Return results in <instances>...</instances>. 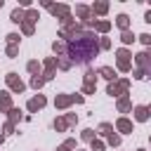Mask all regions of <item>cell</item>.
Here are the masks:
<instances>
[{"instance_id": "obj_1", "label": "cell", "mask_w": 151, "mask_h": 151, "mask_svg": "<svg viewBox=\"0 0 151 151\" xmlns=\"http://www.w3.org/2000/svg\"><path fill=\"white\" fill-rule=\"evenodd\" d=\"M97 54H99V42L90 31H80L71 40H66V57L71 64H90Z\"/></svg>"}, {"instance_id": "obj_2", "label": "cell", "mask_w": 151, "mask_h": 151, "mask_svg": "<svg viewBox=\"0 0 151 151\" xmlns=\"http://www.w3.org/2000/svg\"><path fill=\"white\" fill-rule=\"evenodd\" d=\"M127 87H130V80L127 78H123V80H113L109 87H106V94H111V97H118V94H127Z\"/></svg>"}, {"instance_id": "obj_3", "label": "cell", "mask_w": 151, "mask_h": 151, "mask_svg": "<svg viewBox=\"0 0 151 151\" xmlns=\"http://www.w3.org/2000/svg\"><path fill=\"white\" fill-rule=\"evenodd\" d=\"M94 90H97V71H92V68H90V71L85 73V85H83V92H85V94H92Z\"/></svg>"}, {"instance_id": "obj_4", "label": "cell", "mask_w": 151, "mask_h": 151, "mask_svg": "<svg viewBox=\"0 0 151 151\" xmlns=\"http://www.w3.org/2000/svg\"><path fill=\"white\" fill-rule=\"evenodd\" d=\"M76 14L83 19V26H94V19H92V9L85 7V5H78L76 7Z\"/></svg>"}, {"instance_id": "obj_5", "label": "cell", "mask_w": 151, "mask_h": 151, "mask_svg": "<svg viewBox=\"0 0 151 151\" xmlns=\"http://www.w3.org/2000/svg\"><path fill=\"white\" fill-rule=\"evenodd\" d=\"M116 57H118V68H120V71H125V73H127V71H132L130 52H127V50H118V52H116Z\"/></svg>"}, {"instance_id": "obj_6", "label": "cell", "mask_w": 151, "mask_h": 151, "mask_svg": "<svg viewBox=\"0 0 151 151\" xmlns=\"http://www.w3.org/2000/svg\"><path fill=\"white\" fill-rule=\"evenodd\" d=\"M5 80H7V85H9V90H12V92H19V94H21V92L26 90V85L17 78V73H7V76H5Z\"/></svg>"}, {"instance_id": "obj_7", "label": "cell", "mask_w": 151, "mask_h": 151, "mask_svg": "<svg viewBox=\"0 0 151 151\" xmlns=\"http://www.w3.org/2000/svg\"><path fill=\"white\" fill-rule=\"evenodd\" d=\"M50 12H52L54 17H59L61 21L71 17V7H68V5H50Z\"/></svg>"}, {"instance_id": "obj_8", "label": "cell", "mask_w": 151, "mask_h": 151, "mask_svg": "<svg viewBox=\"0 0 151 151\" xmlns=\"http://www.w3.org/2000/svg\"><path fill=\"white\" fill-rule=\"evenodd\" d=\"M45 104H47V99H45L42 94H38V97L28 99V104H26V106H28V111H31V113H35V111H40V109H42Z\"/></svg>"}, {"instance_id": "obj_9", "label": "cell", "mask_w": 151, "mask_h": 151, "mask_svg": "<svg viewBox=\"0 0 151 151\" xmlns=\"http://www.w3.org/2000/svg\"><path fill=\"white\" fill-rule=\"evenodd\" d=\"M73 104V94H59L57 99H54V106L57 109H66V106H71Z\"/></svg>"}, {"instance_id": "obj_10", "label": "cell", "mask_w": 151, "mask_h": 151, "mask_svg": "<svg viewBox=\"0 0 151 151\" xmlns=\"http://www.w3.org/2000/svg\"><path fill=\"white\" fill-rule=\"evenodd\" d=\"M0 111H12V97L9 92H0Z\"/></svg>"}, {"instance_id": "obj_11", "label": "cell", "mask_w": 151, "mask_h": 151, "mask_svg": "<svg viewBox=\"0 0 151 151\" xmlns=\"http://www.w3.org/2000/svg\"><path fill=\"white\" fill-rule=\"evenodd\" d=\"M116 130H118V132H123V134H127V132H132V123H130L127 118H118Z\"/></svg>"}, {"instance_id": "obj_12", "label": "cell", "mask_w": 151, "mask_h": 151, "mask_svg": "<svg viewBox=\"0 0 151 151\" xmlns=\"http://www.w3.org/2000/svg\"><path fill=\"white\" fill-rule=\"evenodd\" d=\"M97 76H101V78H106V80H111V83L116 80V71H113L111 66H101V68L97 71Z\"/></svg>"}, {"instance_id": "obj_13", "label": "cell", "mask_w": 151, "mask_h": 151, "mask_svg": "<svg viewBox=\"0 0 151 151\" xmlns=\"http://www.w3.org/2000/svg\"><path fill=\"white\" fill-rule=\"evenodd\" d=\"M146 118H149V109H146V106H137V109H134V120L144 123Z\"/></svg>"}, {"instance_id": "obj_14", "label": "cell", "mask_w": 151, "mask_h": 151, "mask_svg": "<svg viewBox=\"0 0 151 151\" xmlns=\"http://www.w3.org/2000/svg\"><path fill=\"white\" fill-rule=\"evenodd\" d=\"M9 19H12L14 24H24V19H26V12H24L21 7H17V9L12 12V17H9Z\"/></svg>"}, {"instance_id": "obj_15", "label": "cell", "mask_w": 151, "mask_h": 151, "mask_svg": "<svg viewBox=\"0 0 151 151\" xmlns=\"http://www.w3.org/2000/svg\"><path fill=\"white\" fill-rule=\"evenodd\" d=\"M116 24H118L120 31H127V26H130V17H127V14H118V17H116Z\"/></svg>"}, {"instance_id": "obj_16", "label": "cell", "mask_w": 151, "mask_h": 151, "mask_svg": "<svg viewBox=\"0 0 151 151\" xmlns=\"http://www.w3.org/2000/svg\"><path fill=\"white\" fill-rule=\"evenodd\" d=\"M90 9H92V14H106V9H109V2H94Z\"/></svg>"}, {"instance_id": "obj_17", "label": "cell", "mask_w": 151, "mask_h": 151, "mask_svg": "<svg viewBox=\"0 0 151 151\" xmlns=\"http://www.w3.org/2000/svg\"><path fill=\"white\" fill-rule=\"evenodd\" d=\"M52 50H54V54H66V42L64 40H57L52 45Z\"/></svg>"}, {"instance_id": "obj_18", "label": "cell", "mask_w": 151, "mask_h": 151, "mask_svg": "<svg viewBox=\"0 0 151 151\" xmlns=\"http://www.w3.org/2000/svg\"><path fill=\"white\" fill-rule=\"evenodd\" d=\"M130 106H132V104H130V99H127V97H123V99H118V111H120V113H125V111H130Z\"/></svg>"}, {"instance_id": "obj_19", "label": "cell", "mask_w": 151, "mask_h": 151, "mask_svg": "<svg viewBox=\"0 0 151 151\" xmlns=\"http://www.w3.org/2000/svg\"><path fill=\"white\" fill-rule=\"evenodd\" d=\"M38 19H40V17H38V9H28V12H26V19H24V21H28V24H35Z\"/></svg>"}, {"instance_id": "obj_20", "label": "cell", "mask_w": 151, "mask_h": 151, "mask_svg": "<svg viewBox=\"0 0 151 151\" xmlns=\"http://www.w3.org/2000/svg\"><path fill=\"white\" fill-rule=\"evenodd\" d=\"M94 28H97L99 33H106V31L111 28V21H94Z\"/></svg>"}, {"instance_id": "obj_21", "label": "cell", "mask_w": 151, "mask_h": 151, "mask_svg": "<svg viewBox=\"0 0 151 151\" xmlns=\"http://www.w3.org/2000/svg\"><path fill=\"white\" fill-rule=\"evenodd\" d=\"M99 134H106V137L113 134V125H111V123H101V125H99Z\"/></svg>"}, {"instance_id": "obj_22", "label": "cell", "mask_w": 151, "mask_h": 151, "mask_svg": "<svg viewBox=\"0 0 151 151\" xmlns=\"http://www.w3.org/2000/svg\"><path fill=\"white\" fill-rule=\"evenodd\" d=\"M120 40H123L125 45H130V42H134V35H132V31H123V33H120Z\"/></svg>"}, {"instance_id": "obj_23", "label": "cell", "mask_w": 151, "mask_h": 151, "mask_svg": "<svg viewBox=\"0 0 151 151\" xmlns=\"http://www.w3.org/2000/svg\"><path fill=\"white\" fill-rule=\"evenodd\" d=\"M45 85V80H42V76H33L31 78V87H35V90H40Z\"/></svg>"}, {"instance_id": "obj_24", "label": "cell", "mask_w": 151, "mask_h": 151, "mask_svg": "<svg viewBox=\"0 0 151 151\" xmlns=\"http://www.w3.org/2000/svg\"><path fill=\"white\" fill-rule=\"evenodd\" d=\"M68 127V123H66V118H57L54 120V130H59V132H64Z\"/></svg>"}, {"instance_id": "obj_25", "label": "cell", "mask_w": 151, "mask_h": 151, "mask_svg": "<svg viewBox=\"0 0 151 151\" xmlns=\"http://www.w3.org/2000/svg\"><path fill=\"white\" fill-rule=\"evenodd\" d=\"M57 66H59V68H64V71H68L73 64H71L68 59H59V57H57Z\"/></svg>"}, {"instance_id": "obj_26", "label": "cell", "mask_w": 151, "mask_h": 151, "mask_svg": "<svg viewBox=\"0 0 151 151\" xmlns=\"http://www.w3.org/2000/svg\"><path fill=\"white\" fill-rule=\"evenodd\" d=\"M17 120H21V111L19 109H12L9 111V123H17Z\"/></svg>"}, {"instance_id": "obj_27", "label": "cell", "mask_w": 151, "mask_h": 151, "mask_svg": "<svg viewBox=\"0 0 151 151\" xmlns=\"http://www.w3.org/2000/svg\"><path fill=\"white\" fill-rule=\"evenodd\" d=\"M80 137H83L85 142H92V139H94V130H90V127H87V130H83V134H80Z\"/></svg>"}, {"instance_id": "obj_28", "label": "cell", "mask_w": 151, "mask_h": 151, "mask_svg": "<svg viewBox=\"0 0 151 151\" xmlns=\"http://www.w3.org/2000/svg\"><path fill=\"white\" fill-rule=\"evenodd\" d=\"M19 40H21V38H19V33H9V35H7V45H17Z\"/></svg>"}, {"instance_id": "obj_29", "label": "cell", "mask_w": 151, "mask_h": 151, "mask_svg": "<svg viewBox=\"0 0 151 151\" xmlns=\"http://www.w3.org/2000/svg\"><path fill=\"white\" fill-rule=\"evenodd\" d=\"M26 68H28L33 76H38V68H40V64H38V61H28V66H26Z\"/></svg>"}, {"instance_id": "obj_30", "label": "cell", "mask_w": 151, "mask_h": 151, "mask_svg": "<svg viewBox=\"0 0 151 151\" xmlns=\"http://www.w3.org/2000/svg\"><path fill=\"white\" fill-rule=\"evenodd\" d=\"M90 144H92V151H104V142H99V139H92Z\"/></svg>"}, {"instance_id": "obj_31", "label": "cell", "mask_w": 151, "mask_h": 151, "mask_svg": "<svg viewBox=\"0 0 151 151\" xmlns=\"http://www.w3.org/2000/svg\"><path fill=\"white\" fill-rule=\"evenodd\" d=\"M21 31H24L26 35H31V33H33V24H28V21H24V24H21Z\"/></svg>"}, {"instance_id": "obj_32", "label": "cell", "mask_w": 151, "mask_h": 151, "mask_svg": "<svg viewBox=\"0 0 151 151\" xmlns=\"http://www.w3.org/2000/svg\"><path fill=\"white\" fill-rule=\"evenodd\" d=\"M109 144L111 146H120V137L118 134H109Z\"/></svg>"}, {"instance_id": "obj_33", "label": "cell", "mask_w": 151, "mask_h": 151, "mask_svg": "<svg viewBox=\"0 0 151 151\" xmlns=\"http://www.w3.org/2000/svg\"><path fill=\"white\" fill-rule=\"evenodd\" d=\"M17 52H19L17 45H7V57H17Z\"/></svg>"}, {"instance_id": "obj_34", "label": "cell", "mask_w": 151, "mask_h": 151, "mask_svg": "<svg viewBox=\"0 0 151 151\" xmlns=\"http://www.w3.org/2000/svg\"><path fill=\"white\" fill-rule=\"evenodd\" d=\"M111 47V40L109 38H101V42H99V50H109Z\"/></svg>"}, {"instance_id": "obj_35", "label": "cell", "mask_w": 151, "mask_h": 151, "mask_svg": "<svg viewBox=\"0 0 151 151\" xmlns=\"http://www.w3.org/2000/svg\"><path fill=\"white\" fill-rule=\"evenodd\" d=\"M66 123H68V125H76V123H78L76 113H66Z\"/></svg>"}, {"instance_id": "obj_36", "label": "cell", "mask_w": 151, "mask_h": 151, "mask_svg": "<svg viewBox=\"0 0 151 151\" xmlns=\"http://www.w3.org/2000/svg\"><path fill=\"white\" fill-rule=\"evenodd\" d=\"M139 40H142L144 45H151V35H149V33H142V35H139Z\"/></svg>"}, {"instance_id": "obj_37", "label": "cell", "mask_w": 151, "mask_h": 151, "mask_svg": "<svg viewBox=\"0 0 151 151\" xmlns=\"http://www.w3.org/2000/svg\"><path fill=\"white\" fill-rule=\"evenodd\" d=\"M134 78H137V80H142V78H146V76H144V71H139V68H137V71H134Z\"/></svg>"}, {"instance_id": "obj_38", "label": "cell", "mask_w": 151, "mask_h": 151, "mask_svg": "<svg viewBox=\"0 0 151 151\" xmlns=\"http://www.w3.org/2000/svg\"><path fill=\"white\" fill-rule=\"evenodd\" d=\"M64 144H66V146H68V149H76V139H66V142H64Z\"/></svg>"}, {"instance_id": "obj_39", "label": "cell", "mask_w": 151, "mask_h": 151, "mask_svg": "<svg viewBox=\"0 0 151 151\" xmlns=\"http://www.w3.org/2000/svg\"><path fill=\"white\" fill-rule=\"evenodd\" d=\"M73 101L76 104H83V94H73Z\"/></svg>"}, {"instance_id": "obj_40", "label": "cell", "mask_w": 151, "mask_h": 151, "mask_svg": "<svg viewBox=\"0 0 151 151\" xmlns=\"http://www.w3.org/2000/svg\"><path fill=\"white\" fill-rule=\"evenodd\" d=\"M5 132H14V123H7L5 125Z\"/></svg>"}, {"instance_id": "obj_41", "label": "cell", "mask_w": 151, "mask_h": 151, "mask_svg": "<svg viewBox=\"0 0 151 151\" xmlns=\"http://www.w3.org/2000/svg\"><path fill=\"white\" fill-rule=\"evenodd\" d=\"M144 21H146V24H151V12H146V17H144Z\"/></svg>"}, {"instance_id": "obj_42", "label": "cell", "mask_w": 151, "mask_h": 151, "mask_svg": "<svg viewBox=\"0 0 151 151\" xmlns=\"http://www.w3.org/2000/svg\"><path fill=\"white\" fill-rule=\"evenodd\" d=\"M57 151H71V149H68V146H66V144H61V146H59V149H57Z\"/></svg>"}, {"instance_id": "obj_43", "label": "cell", "mask_w": 151, "mask_h": 151, "mask_svg": "<svg viewBox=\"0 0 151 151\" xmlns=\"http://www.w3.org/2000/svg\"><path fill=\"white\" fill-rule=\"evenodd\" d=\"M146 76H149V78H151V68H149V71H146Z\"/></svg>"}, {"instance_id": "obj_44", "label": "cell", "mask_w": 151, "mask_h": 151, "mask_svg": "<svg viewBox=\"0 0 151 151\" xmlns=\"http://www.w3.org/2000/svg\"><path fill=\"white\" fill-rule=\"evenodd\" d=\"M146 109H149V116H151V106H146Z\"/></svg>"}, {"instance_id": "obj_45", "label": "cell", "mask_w": 151, "mask_h": 151, "mask_svg": "<svg viewBox=\"0 0 151 151\" xmlns=\"http://www.w3.org/2000/svg\"><path fill=\"white\" fill-rule=\"evenodd\" d=\"M0 144H2V134H0Z\"/></svg>"}, {"instance_id": "obj_46", "label": "cell", "mask_w": 151, "mask_h": 151, "mask_svg": "<svg viewBox=\"0 0 151 151\" xmlns=\"http://www.w3.org/2000/svg\"><path fill=\"white\" fill-rule=\"evenodd\" d=\"M137 151H144V149H137Z\"/></svg>"}, {"instance_id": "obj_47", "label": "cell", "mask_w": 151, "mask_h": 151, "mask_svg": "<svg viewBox=\"0 0 151 151\" xmlns=\"http://www.w3.org/2000/svg\"><path fill=\"white\" fill-rule=\"evenodd\" d=\"M0 7H2V0H0Z\"/></svg>"}]
</instances>
